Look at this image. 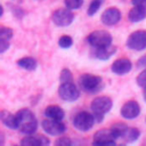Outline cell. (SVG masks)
<instances>
[{
  "instance_id": "cell-1",
  "label": "cell",
  "mask_w": 146,
  "mask_h": 146,
  "mask_svg": "<svg viewBox=\"0 0 146 146\" xmlns=\"http://www.w3.org/2000/svg\"><path fill=\"white\" fill-rule=\"evenodd\" d=\"M17 129L24 135H33L38 129V121L32 111L22 108L16 113Z\"/></svg>"
},
{
  "instance_id": "cell-2",
  "label": "cell",
  "mask_w": 146,
  "mask_h": 146,
  "mask_svg": "<svg viewBox=\"0 0 146 146\" xmlns=\"http://www.w3.org/2000/svg\"><path fill=\"white\" fill-rule=\"evenodd\" d=\"M112 107H113V102L107 96L96 97L90 104V108L95 116L96 122H102L104 120V115L108 113L112 110Z\"/></svg>"
},
{
  "instance_id": "cell-3",
  "label": "cell",
  "mask_w": 146,
  "mask_h": 146,
  "mask_svg": "<svg viewBox=\"0 0 146 146\" xmlns=\"http://www.w3.org/2000/svg\"><path fill=\"white\" fill-rule=\"evenodd\" d=\"M80 89L87 94H96L103 89V79L94 74H82L79 76Z\"/></svg>"
},
{
  "instance_id": "cell-4",
  "label": "cell",
  "mask_w": 146,
  "mask_h": 146,
  "mask_svg": "<svg viewBox=\"0 0 146 146\" xmlns=\"http://www.w3.org/2000/svg\"><path fill=\"white\" fill-rule=\"evenodd\" d=\"M87 41L92 48H104L112 44L113 38L110 32L104 30H97L91 32L87 36Z\"/></svg>"
},
{
  "instance_id": "cell-5",
  "label": "cell",
  "mask_w": 146,
  "mask_h": 146,
  "mask_svg": "<svg viewBox=\"0 0 146 146\" xmlns=\"http://www.w3.org/2000/svg\"><path fill=\"white\" fill-rule=\"evenodd\" d=\"M95 122H96V120H95L94 114H91L89 112H86V111L79 112L73 119L74 128L79 131H82V132H86V131L90 130Z\"/></svg>"
},
{
  "instance_id": "cell-6",
  "label": "cell",
  "mask_w": 146,
  "mask_h": 146,
  "mask_svg": "<svg viewBox=\"0 0 146 146\" xmlns=\"http://www.w3.org/2000/svg\"><path fill=\"white\" fill-rule=\"evenodd\" d=\"M127 47L131 50H144L146 49V31L137 30L132 32L127 39Z\"/></svg>"
},
{
  "instance_id": "cell-7",
  "label": "cell",
  "mask_w": 146,
  "mask_h": 146,
  "mask_svg": "<svg viewBox=\"0 0 146 146\" xmlns=\"http://www.w3.org/2000/svg\"><path fill=\"white\" fill-rule=\"evenodd\" d=\"M58 96L65 102H75L80 96V91L73 81L63 82L58 88Z\"/></svg>"
},
{
  "instance_id": "cell-8",
  "label": "cell",
  "mask_w": 146,
  "mask_h": 146,
  "mask_svg": "<svg viewBox=\"0 0 146 146\" xmlns=\"http://www.w3.org/2000/svg\"><path fill=\"white\" fill-rule=\"evenodd\" d=\"M43 131L51 136H59L66 131V125L60 121L51 117H47L41 122Z\"/></svg>"
},
{
  "instance_id": "cell-9",
  "label": "cell",
  "mask_w": 146,
  "mask_h": 146,
  "mask_svg": "<svg viewBox=\"0 0 146 146\" xmlns=\"http://www.w3.org/2000/svg\"><path fill=\"white\" fill-rule=\"evenodd\" d=\"M51 19H52V22H54L55 25L65 27V26H68V25L72 24V22L74 19V15L71 11V9H68V8H66V9L62 8V9H57L52 14Z\"/></svg>"
},
{
  "instance_id": "cell-10",
  "label": "cell",
  "mask_w": 146,
  "mask_h": 146,
  "mask_svg": "<svg viewBox=\"0 0 146 146\" xmlns=\"http://www.w3.org/2000/svg\"><path fill=\"white\" fill-rule=\"evenodd\" d=\"M115 140L116 139L114 138L111 129H100L95 132L92 144L98 146H108V145H115L116 144Z\"/></svg>"
},
{
  "instance_id": "cell-11",
  "label": "cell",
  "mask_w": 146,
  "mask_h": 146,
  "mask_svg": "<svg viewBox=\"0 0 146 146\" xmlns=\"http://www.w3.org/2000/svg\"><path fill=\"white\" fill-rule=\"evenodd\" d=\"M120 19H121V11L116 7H110V8L105 9L100 16L102 23L107 26L117 24L120 22Z\"/></svg>"
},
{
  "instance_id": "cell-12",
  "label": "cell",
  "mask_w": 146,
  "mask_h": 146,
  "mask_svg": "<svg viewBox=\"0 0 146 146\" xmlns=\"http://www.w3.org/2000/svg\"><path fill=\"white\" fill-rule=\"evenodd\" d=\"M140 114V106L136 100H128L121 107V115L124 119L133 120Z\"/></svg>"
},
{
  "instance_id": "cell-13",
  "label": "cell",
  "mask_w": 146,
  "mask_h": 146,
  "mask_svg": "<svg viewBox=\"0 0 146 146\" xmlns=\"http://www.w3.org/2000/svg\"><path fill=\"white\" fill-rule=\"evenodd\" d=\"M132 68V63L130 59L128 58H119L113 62L112 64V72L116 75H124L127 73H129Z\"/></svg>"
},
{
  "instance_id": "cell-14",
  "label": "cell",
  "mask_w": 146,
  "mask_h": 146,
  "mask_svg": "<svg viewBox=\"0 0 146 146\" xmlns=\"http://www.w3.org/2000/svg\"><path fill=\"white\" fill-rule=\"evenodd\" d=\"M21 144L24 146H47L50 144V140L41 135H26V137L21 140Z\"/></svg>"
},
{
  "instance_id": "cell-15",
  "label": "cell",
  "mask_w": 146,
  "mask_h": 146,
  "mask_svg": "<svg viewBox=\"0 0 146 146\" xmlns=\"http://www.w3.org/2000/svg\"><path fill=\"white\" fill-rule=\"evenodd\" d=\"M128 18L131 23H138L141 22L146 18V6L144 5H135L129 14H128Z\"/></svg>"
},
{
  "instance_id": "cell-16",
  "label": "cell",
  "mask_w": 146,
  "mask_h": 146,
  "mask_svg": "<svg viewBox=\"0 0 146 146\" xmlns=\"http://www.w3.org/2000/svg\"><path fill=\"white\" fill-rule=\"evenodd\" d=\"M116 51V48L114 46H108V47H104V48H94L92 55L95 58L100 59V60H106L108 59L112 55H114Z\"/></svg>"
},
{
  "instance_id": "cell-17",
  "label": "cell",
  "mask_w": 146,
  "mask_h": 146,
  "mask_svg": "<svg viewBox=\"0 0 146 146\" xmlns=\"http://www.w3.org/2000/svg\"><path fill=\"white\" fill-rule=\"evenodd\" d=\"M43 114H44L46 117H51V119H56V120H60V121L65 116L64 111L58 105H49V106H47L44 108Z\"/></svg>"
},
{
  "instance_id": "cell-18",
  "label": "cell",
  "mask_w": 146,
  "mask_h": 146,
  "mask_svg": "<svg viewBox=\"0 0 146 146\" xmlns=\"http://www.w3.org/2000/svg\"><path fill=\"white\" fill-rule=\"evenodd\" d=\"M1 121L2 123L8 127L9 129H17V120H16V114H11L7 111H1Z\"/></svg>"
},
{
  "instance_id": "cell-19",
  "label": "cell",
  "mask_w": 146,
  "mask_h": 146,
  "mask_svg": "<svg viewBox=\"0 0 146 146\" xmlns=\"http://www.w3.org/2000/svg\"><path fill=\"white\" fill-rule=\"evenodd\" d=\"M17 65L24 70H27V71H33L38 66V63L36 60L33 58V57H23L21 59L17 60Z\"/></svg>"
},
{
  "instance_id": "cell-20",
  "label": "cell",
  "mask_w": 146,
  "mask_h": 146,
  "mask_svg": "<svg viewBox=\"0 0 146 146\" xmlns=\"http://www.w3.org/2000/svg\"><path fill=\"white\" fill-rule=\"evenodd\" d=\"M127 129H128V125L124 124L123 122H116V123H114L111 127V131H112V133H113V136H114L115 139L123 138Z\"/></svg>"
},
{
  "instance_id": "cell-21",
  "label": "cell",
  "mask_w": 146,
  "mask_h": 146,
  "mask_svg": "<svg viewBox=\"0 0 146 146\" xmlns=\"http://www.w3.org/2000/svg\"><path fill=\"white\" fill-rule=\"evenodd\" d=\"M140 136V131L137 129V128H133V127H128L124 136H123V139L127 141V143H132L135 140H137Z\"/></svg>"
},
{
  "instance_id": "cell-22",
  "label": "cell",
  "mask_w": 146,
  "mask_h": 146,
  "mask_svg": "<svg viewBox=\"0 0 146 146\" xmlns=\"http://www.w3.org/2000/svg\"><path fill=\"white\" fill-rule=\"evenodd\" d=\"M103 2H104V0H91V2L89 3V7H88L87 14L89 16H94L98 11V9L102 7Z\"/></svg>"
},
{
  "instance_id": "cell-23",
  "label": "cell",
  "mask_w": 146,
  "mask_h": 146,
  "mask_svg": "<svg viewBox=\"0 0 146 146\" xmlns=\"http://www.w3.org/2000/svg\"><path fill=\"white\" fill-rule=\"evenodd\" d=\"M58 44L60 48H64V49H67L70 48L72 44H73V40L70 35H62L58 40Z\"/></svg>"
},
{
  "instance_id": "cell-24",
  "label": "cell",
  "mask_w": 146,
  "mask_h": 146,
  "mask_svg": "<svg viewBox=\"0 0 146 146\" xmlns=\"http://www.w3.org/2000/svg\"><path fill=\"white\" fill-rule=\"evenodd\" d=\"M59 81L60 83L63 82H70V81H73V78H72V73L68 68H63L60 71V75H59Z\"/></svg>"
},
{
  "instance_id": "cell-25",
  "label": "cell",
  "mask_w": 146,
  "mask_h": 146,
  "mask_svg": "<svg viewBox=\"0 0 146 146\" xmlns=\"http://www.w3.org/2000/svg\"><path fill=\"white\" fill-rule=\"evenodd\" d=\"M64 2H65L66 8L74 10V9H79L82 6L83 0H64Z\"/></svg>"
},
{
  "instance_id": "cell-26",
  "label": "cell",
  "mask_w": 146,
  "mask_h": 146,
  "mask_svg": "<svg viewBox=\"0 0 146 146\" xmlns=\"http://www.w3.org/2000/svg\"><path fill=\"white\" fill-rule=\"evenodd\" d=\"M13 34H14V32L9 27L2 26L1 30H0V39H2V40H8L9 41L13 38Z\"/></svg>"
},
{
  "instance_id": "cell-27",
  "label": "cell",
  "mask_w": 146,
  "mask_h": 146,
  "mask_svg": "<svg viewBox=\"0 0 146 146\" xmlns=\"http://www.w3.org/2000/svg\"><path fill=\"white\" fill-rule=\"evenodd\" d=\"M136 82L139 87H145L146 86V68L143 72H140V74L136 79Z\"/></svg>"
},
{
  "instance_id": "cell-28",
  "label": "cell",
  "mask_w": 146,
  "mask_h": 146,
  "mask_svg": "<svg viewBox=\"0 0 146 146\" xmlns=\"http://www.w3.org/2000/svg\"><path fill=\"white\" fill-rule=\"evenodd\" d=\"M55 144L58 145V146H70V145L72 144V141H71V139L67 138V137H59V138L55 141Z\"/></svg>"
},
{
  "instance_id": "cell-29",
  "label": "cell",
  "mask_w": 146,
  "mask_h": 146,
  "mask_svg": "<svg viewBox=\"0 0 146 146\" xmlns=\"http://www.w3.org/2000/svg\"><path fill=\"white\" fill-rule=\"evenodd\" d=\"M9 47H10V44H9V41L8 40H0V52L1 54H3L7 49H9Z\"/></svg>"
},
{
  "instance_id": "cell-30",
  "label": "cell",
  "mask_w": 146,
  "mask_h": 146,
  "mask_svg": "<svg viewBox=\"0 0 146 146\" xmlns=\"http://www.w3.org/2000/svg\"><path fill=\"white\" fill-rule=\"evenodd\" d=\"M137 67H139V68H146V55L141 56L137 60Z\"/></svg>"
},
{
  "instance_id": "cell-31",
  "label": "cell",
  "mask_w": 146,
  "mask_h": 146,
  "mask_svg": "<svg viewBox=\"0 0 146 146\" xmlns=\"http://www.w3.org/2000/svg\"><path fill=\"white\" fill-rule=\"evenodd\" d=\"M131 2H132L133 6L135 5H144V6H146V0H131Z\"/></svg>"
},
{
  "instance_id": "cell-32",
  "label": "cell",
  "mask_w": 146,
  "mask_h": 146,
  "mask_svg": "<svg viewBox=\"0 0 146 146\" xmlns=\"http://www.w3.org/2000/svg\"><path fill=\"white\" fill-rule=\"evenodd\" d=\"M143 97H144V100L146 102V86L144 87V94H143Z\"/></svg>"
}]
</instances>
